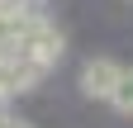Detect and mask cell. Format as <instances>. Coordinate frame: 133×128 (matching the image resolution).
I'll return each mask as SVG.
<instances>
[{"label":"cell","instance_id":"5","mask_svg":"<svg viewBox=\"0 0 133 128\" xmlns=\"http://www.w3.org/2000/svg\"><path fill=\"white\" fill-rule=\"evenodd\" d=\"M14 128H29V123H14Z\"/></svg>","mask_w":133,"mask_h":128},{"label":"cell","instance_id":"1","mask_svg":"<svg viewBox=\"0 0 133 128\" xmlns=\"http://www.w3.org/2000/svg\"><path fill=\"white\" fill-rule=\"evenodd\" d=\"M119 76H124L119 62L95 57V62H86V67H81V95H90V100H105V104H109V95H114V86H119Z\"/></svg>","mask_w":133,"mask_h":128},{"label":"cell","instance_id":"2","mask_svg":"<svg viewBox=\"0 0 133 128\" xmlns=\"http://www.w3.org/2000/svg\"><path fill=\"white\" fill-rule=\"evenodd\" d=\"M24 57H29L38 71H48V67H52V62L62 57V33H57V24L38 29V33H33V38L24 43Z\"/></svg>","mask_w":133,"mask_h":128},{"label":"cell","instance_id":"4","mask_svg":"<svg viewBox=\"0 0 133 128\" xmlns=\"http://www.w3.org/2000/svg\"><path fill=\"white\" fill-rule=\"evenodd\" d=\"M0 128H14V119H10V109L0 104Z\"/></svg>","mask_w":133,"mask_h":128},{"label":"cell","instance_id":"3","mask_svg":"<svg viewBox=\"0 0 133 128\" xmlns=\"http://www.w3.org/2000/svg\"><path fill=\"white\" fill-rule=\"evenodd\" d=\"M109 109L124 114V119H133V67H124L119 86H114V95H109Z\"/></svg>","mask_w":133,"mask_h":128}]
</instances>
